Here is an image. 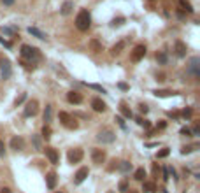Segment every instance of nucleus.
<instances>
[{"label": "nucleus", "mask_w": 200, "mask_h": 193, "mask_svg": "<svg viewBox=\"0 0 200 193\" xmlns=\"http://www.w3.org/2000/svg\"><path fill=\"white\" fill-rule=\"evenodd\" d=\"M83 156H85V151H83L81 148L70 149V151L67 153V160H69V163H79L81 160H83Z\"/></svg>", "instance_id": "423d86ee"}, {"label": "nucleus", "mask_w": 200, "mask_h": 193, "mask_svg": "<svg viewBox=\"0 0 200 193\" xmlns=\"http://www.w3.org/2000/svg\"><path fill=\"white\" fill-rule=\"evenodd\" d=\"M2 79H9L13 76V69H11V62L9 60H2Z\"/></svg>", "instance_id": "ddd939ff"}, {"label": "nucleus", "mask_w": 200, "mask_h": 193, "mask_svg": "<svg viewBox=\"0 0 200 193\" xmlns=\"http://www.w3.org/2000/svg\"><path fill=\"white\" fill-rule=\"evenodd\" d=\"M163 181H169V169L167 167L163 169Z\"/></svg>", "instance_id": "49530a36"}, {"label": "nucleus", "mask_w": 200, "mask_h": 193, "mask_svg": "<svg viewBox=\"0 0 200 193\" xmlns=\"http://www.w3.org/2000/svg\"><path fill=\"white\" fill-rule=\"evenodd\" d=\"M91 107H93V111H97V112H104L107 109V105L102 99H93L91 100Z\"/></svg>", "instance_id": "2eb2a0df"}, {"label": "nucleus", "mask_w": 200, "mask_h": 193, "mask_svg": "<svg viewBox=\"0 0 200 193\" xmlns=\"http://www.w3.org/2000/svg\"><path fill=\"white\" fill-rule=\"evenodd\" d=\"M37 111H39V102H37V100H28V102L25 104V109H23V116L25 118L35 116Z\"/></svg>", "instance_id": "39448f33"}, {"label": "nucleus", "mask_w": 200, "mask_h": 193, "mask_svg": "<svg viewBox=\"0 0 200 193\" xmlns=\"http://www.w3.org/2000/svg\"><path fill=\"white\" fill-rule=\"evenodd\" d=\"M130 169H132V163L126 162V160H125V162H120V163H118V170H121L123 174H126Z\"/></svg>", "instance_id": "bb28decb"}, {"label": "nucleus", "mask_w": 200, "mask_h": 193, "mask_svg": "<svg viewBox=\"0 0 200 193\" xmlns=\"http://www.w3.org/2000/svg\"><path fill=\"white\" fill-rule=\"evenodd\" d=\"M72 9H74V2L67 0V2H63V4H62V7H60V13H62L63 16H69V14L72 13Z\"/></svg>", "instance_id": "f3484780"}, {"label": "nucleus", "mask_w": 200, "mask_h": 193, "mask_svg": "<svg viewBox=\"0 0 200 193\" xmlns=\"http://www.w3.org/2000/svg\"><path fill=\"white\" fill-rule=\"evenodd\" d=\"M144 177H146V170H144V167H141V169H137V170L133 172V179L144 181Z\"/></svg>", "instance_id": "cd10ccee"}, {"label": "nucleus", "mask_w": 200, "mask_h": 193, "mask_svg": "<svg viewBox=\"0 0 200 193\" xmlns=\"http://www.w3.org/2000/svg\"><path fill=\"white\" fill-rule=\"evenodd\" d=\"M188 72L195 77L200 76V58L198 56H193V58L190 60V63H188Z\"/></svg>", "instance_id": "6e6552de"}, {"label": "nucleus", "mask_w": 200, "mask_h": 193, "mask_svg": "<svg viewBox=\"0 0 200 193\" xmlns=\"http://www.w3.org/2000/svg\"><path fill=\"white\" fill-rule=\"evenodd\" d=\"M163 193H169V191H163Z\"/></svg>", "instance_id": "4d7b16f0"}, {"label": "nucleus", "mask_w": 200, "mask_h": 193, "mask_svg": "<svg viewBox=\"0 0 200 193\" xmlns=\"http://www.w3.org/2000/svg\"><path fill=\"white\" fill-rule=\"evenodd\" d=\"M4 155H5V144L0 140V156H4Z\"/></svg>", "instance_id": "c03bdc74"}, {"label": "nucleus", "mask_w": 200, "mask_h": 193, "mask_svg": "<svg viewBox=\"0 0 200 193\" xmlns=\"http://www.w3.org/2000/svg\"><path fill=\"white\" fill-rule=\"evenodd\" d=\"M142 191H144V193H155V191H156L155 183H151V181H144V184H142Z\"/></svg>", "instance_id": "412c9836"}, {"label": "nucleus", "mask_w": 200, "mask_h": 193, "mask_svg": "<svg viewBox=\"0 0 200 193\" xmlns=\"http://www.w3.org/2000/svg\"><path fill=\"white\" fill-rule=\"evenodd\" d=\"M174 51H176V56H179V58H184V56H186V53H188L186 42L176 41V42H174Z\"/></svg>", "instance_id": "9d476101"}, {"label": "nucleus", "mask_w": 200, "mask_h": 193, "mask_svg": "<svg viewBox=\"0 0 200 193\" xmlns=\"http://www.w3.org/2000/svg\"><path fill=\"white\" fill-rule=\"evenodd\" d=\"M120 112L123 114L125 118H128V119L133 116V114H132V111H130V109L126 107V104H125V102H121V104H120Z\"/></svg>", "instance_id": "393cba45"}, {"label": "nucleus", "mask_w": 200, "mask_h": 193, "mask_svg": "<svg viewBox=\"0 0 200 193\" xmlns=\"http://www.w3.org/2000/svg\"><path fill=\"white\" fill-rule=\"evenodd\" d=\"M153 93H155L156 97H160V99H163V97H172V95H177L176 91H172V90H155Z\"/></svg>", "instance_id": "4be33fe9"}, {"label": "nucleus", "mask_w": 200, "mask_h": 193, "mask_svg": "<svg viewBox=\"0 0 200 193\" xmlns=\"http://www.w3.org/2000/svg\"><path fill=\"white\" fill-rule=\"evenodd\" d=\"M130 193H139V191H130Z\"/></svg>", "instance_id": "864d4df0"}, {"label": "nucleus", "mask_w": 200, "mask_h": 193, "mask_svg": "<svg viewBox=\"0 0 200 193\" xmlns=\"http://www.w3.org/2000/svg\"><path fill=\"white\" fill-rule=\"evenodd\" d=\"M158 170H160V169H158V165H156V163H155V165H153V174H158Z\"/></svg>", "instance_id": "3c124183"}, {"label": "nucleus", "mask_w": 200, "mask_h": 193, "mask_svg": "<svg viewBox=\"0 0 200 193\" xmlns=\"http://www.w3.org/2000/svg\"><path fill=\"white\" fill-rule=\"evenodd\" d=\"M116 121H118V125H120L121 128H125V121H123V118L121 116H116Z\"/></svg>", "instance_id": "37998d69"}, {"label": "nucleus", "mask_w": 200, "mask_h": 193, "mask_svg": "<svg viewBox=\"0 0 200 193\" xmlns=\"http://www.w3.org/2000/svg\"><path fill=\"white\" fill-rule=\"evenodd\" d=\"M179 7H181V11H184V13H188V14H191L193 13V5L188 2V0H179Z\"/></svg>", "instance_id": "aec40b11"}, {"label": "nucleus", "mask_w": 200, "mask_h": 193, "mask_svg": "<svg viewBox=\"0 0 200 193\" xmlns=\"http://www.w3.org/2000/svg\"><path fill=\"white\" fill-rule=\"evenodd\" d=\"M120 191H128V179H123V181H120Z\"/></svg>", "instance_id": "f704fd0d"}, {"label": "nucleus", "mask_w": 200, "mask_h": 193, "mask_svg": "<svg viewBox=\"0 0 200 193\" xmlns=\"http://www.w3.org/2000/svg\"><path fill=\"white\" fill-rule=\"evenodd\" d=\"M156 62L160 63V65H167V62H169V56H167V53H165V51H160V53L156 54Z\"/></svg>", "instance_id": "a878e982"}, {"label": "nucleus", "mask_w": 200, "mask_h": 193, "mask_svg": "<svg viewBox=\"0 0 200 193\" xmlns=\"http://www.w3.org/2000/svg\"><path fill=\"white\" fill-rule=\"evenodd\" d=\"M105 158H107V155H105V151H104V149H98V148L91 149V162H93V163L102 165V163L105 162Z\"/></svg>", "instance_id": "0eeeda50"}, {"label": "nucleus", "mask_w": 200, "mask_h": 193, "mask_svg": "<svg viewBox=\"0 0 200 193\" xmlns=\"http://www.w3.org/2000/svg\"><path fill=\"white\" fill-rule=\"evenodd\" d=\"M25 100H27V93H21V95H19V97H18V99L14 100V105L18 107V105H21V104L25 102Z\"/></svg>", "instance_id": "473e14b6"}, {"label": "nucleus", "mask_w": 200, "mask_h": 193, "mask_svg": "<svg viewBox=\"0 0 200 193\" xmlns=\"http://www.w3.org/2000/svg\"><path fill=\"white\" fill-rule=\"evenodd\" d=\"M56 193H63V191H56Z\"/></svg>", "instance_id": "6e6d98bb"}, {"label": "nucleus", "mask_w": 200, "mask_h": 193, "mask_svg": "<svg viewBox=\"0 0 200 193\" xmlns=\"http://www.w3.org/2000/svg\"><path fill=\"white\" fill-rule=\"evenodd\" d=\"M156 128H160V130H163V128H167V123H165V121H160L158 125H156Z\"/></svg>", "instance_id": "de8ad7c7"}, {"label": "nucleus", "mask_w": 200, "mask_h": 193, "mask_svg": "<svg viewBox=\"0 0 200 193\" xmlns=\"http://www.w3.org/2000/svg\"><path fill=\"white\" fill-rule=\"evenodd\" d=\"M32 140H33V146H35V149H42V142H40L39 135H32Z\"/></svg>", "instance_id": "2f4dec72"}, {"label": "nucleus", "mask_w": 200, "mask_h": 193, "mask_svg": "<svg viewBox=\"0 0 200 193\" xmlns=\"http://www.w3.org/2000/svg\"><path fill=\"white\" fill-rule=\"evenodd\" d=\"M90 175V170H88V167H81L79 170L76 172V175H74V184H81L83 181L86 179Z\"/></svg>", "instance_id": "f8f14e48"}, {"label": "nucleus", "mask_w": 200, "mask_h": 193, "mask_svg": "<svg viewBox=\"0 0 200 193\" xmlns=\"http://www.w3.org/2000/svg\"><path fill=\"white\" fill-rule=\"evenodd\" d=\"M67 100L70 104H81L83 102V95L77 93V91H69V93H67Z\"/></svg>", "instance_id": "dca6fc26"}, {"label": "nucleus", "mask_w": 200, "mask_h": 193, "mask_svg": "<svg viewBox=\"0 0 200 193\" xmlns=\"http://www.w3.org/2000/svg\"><path fill=\"white\" fill-rule=\"evenodd\" d=\"M97 140L102 144H112L116 140V134L112 130H102V132H98Z\"/></svg>", "instance_id": "20e7f679"}, {"label": "nucleus", "mask_w": 200, "mask_h": 193, "mask_svg": "<svg viewBox=\"0 0 200 193\" xmlns=\"http://www.w3.org/2000/svg\"><path fill=\"white\" fill-rule=\"evenodd\" d=\"M125 21H126V19H125L123 16H118V18L111 19V27H112V28H116V27H121V25H125Z\"/></svg>", "instance_id": "c756f323"}, {"label": "nucleus", "mask_w": 200, "mask_h": 193, "mask_svg": "<svg viewBox=\"0 0 200 193\" xmlns=\"http://www.w3.org/2000/svg\"><path fill=\"white\" fill-rule=\"evenodd\" d=\"M19 53H21L23 58H27V60H37V58H40L39 49H37V48H32V46H28V44H23Z\"/></svg>", "instance_id": "7ed1b4c3"}, {"label": "nucleus", "mask_w": 200, "mask_h": 193, "mask_svg": "<svg viewBox=\"0 0 200 193\" xmlns=\"http://www.w3.org/2000/svg\"><path fill=\"white\" fill-rule=\"evenodd\" d=\"M28 33L33 35V37H37V39H40V41H46V39H48V35L42 33V32H40L39 28H35V27H28Z\"/></svg>", "instance_id": "6ab92c4d"}, {"label": "nucleus", "mask_w": 200, "mask_h": 193, "mask_svg": "<svg viewBox=\"0 0 200 193\" xmlns=\"http://www.w3.org/2000/svg\"><path fill=\"white\" fill-rule=\"evenodd\" d=\"M125 46H126V44H125V41H120V42H116V44H114V46H112V48H111V53H112V54H120L121 51L125 49Z\"/></svg>", "instance_id": "5701e85b"}, {"label": "nucleus", "mask_w": 200, "mask_h": 193, "mask_svg": "<svg viewBox=\"0 0 200 193\" xmlns=\"http://www.w3.org/2000/svg\"><path fill=\"white\" fill-rule=\"evenodd\" d=\"M0 44H4L7 49H11V42H9V41H5L4 37H0Z\"/></svg>", "instance_id": "79ce46f5"}, {"label": "nucleus", "mask_w": 200, "mask_h": 193, "mask_svg": "<svg viewBox=\"0 0 200 193\" xmlns=\"http://www.w3.org/2000/svg\"><path fill=\"white\" fill-rule=\"evenodd\" d=\"M118 88H120V90H123V91H128L130 90V86L126 84V83H118Z\"/></svg>", "instance_id": "58836bf2"}, {"label": "nucleus", "mask_w": 200, "mask_h": 193, "mask_svg": "<svg viewBox=\"0 0 200 193\" xmlns=\"http://www.w3.org/2000/svg\"><path fill=\"white\" fill-rule=\"evenodd\" d=\"M2 4H4V5H13L14 0H2Z\"/></svg>", "instance_id": "8fccbe9b"}, {"label": "nucleus", "mask_w": 200, "mask_h": 193, "mask_svg": "<svg viewBox=\"0 0 200 193\" xmlns=\"http://www.w3.org/2000/svg\"><path fill=\"white\" fill-rule=\"evenodd\" d=\"M179 134L184 135V137H190V135H191V130H190V128H186V126H182L181 130H179Z\"/></svg>", "instance_id": "4c0bfd02"}, {"label": "nucleus", "mask_w": 200, "mask_h": 193, "mask_svg": "<svg viewBox=\"0 0 200 193\" xmlns=\"http://www.w3.org/2000/svg\"><path fill=\"white\" fill-rule=\"evenodd\" d=\"M193 151V148H191V146H184V148L181 149V155H188V153H191Z\"/></svg>", "instance_id": "ea45409f"}, {"label": "nucleus", "mask_w": 200, "mask_h": 193, "mask_svg": "<svg viewBox=\"0 0 200 193\" xmlns=\"http://www.w3.org/2000/svg\"><path fill=\"white\" fill-rule=\"evenodd\" d=\"M42 137H44V139H49V137H51V128H49L48 125H44V128H42Z\"/></svg>", "instance_id": "e433bc0d"}, {"label": "nucleus", "mask_w": 200, "mask_h": 193, "mask_svg": "<svg viewBox=\"0 0 200 193\" xmlns=\"http://www.w3.org/2000/svg\"><path fill=\"white\" fill-rule=\"evenodd\" d=\"M58 119L62 121V125L63 126H67V128H77V121H76V118H72L69 112H65V111H60L58 112Z\"/></svg>", "instance_id": "f03ea898"}, {"label": "nucleus", "mask_w": 200, "mask_h": 193, "mask_svg": "<svg viewBox=\"0 0 200 193\" xmlns=\"http://www.w3.org/2000/svg\"><path fill=\"white\" fill-rule=\"evenodd\" d=\"M107 193H114V191H107Z\"/></svg>", "instance_id": "5fc2aeb1"}, {"label": "nucleus", "mask_w": 200, "mask_h": 193, "mask_svg": "<svg viewBox=\"0 0 200 193\" xmlns=\"http://www.w3.org/2000/svg\"><path fill=\"white\" fill-rule=\"evenodd\" d=\"M56 174H54V172H49L48 175H46V184H48V188L49 190H54L56 188Z\"/></svg>", "instance_id": "a211bd4d"}, {"label": "nucleus", "mask_w": 200, "mask_h": 193, "mask_svg": "<svg viewBox=\"0 0 200 193\" xmlns=\"http://www.w3.org/2000/svg\"><path fill=\"white\" fill-rule=\"evenodd\" d=\"M0 193H11V190L9 188H2V190H0Z\"/></svg>", "instance_id": "603ef678"}, {"label": "nucleus", "mask_w": 200, "mask_h": 193, "mask_svg": "<svg viewBox=\"0 0 200 193\" xmlns=\"http://www.w3.org/2000/svg\"><path fill=\"white\" fill-rule=\"evenodd\" d=\"M139 109H141V112H142V114H146V112L149 111V109H147V105H144V104H141V105H139Z\"/></svg>", "instance_id": "a18cd8bd"}, {"label": "nucleus", "mask_w": 200, "mask_h": 193, "mask_svg": "<svg viewBox=\"0 0 200 193\" xmlns=\"http://www.w3.org/2000/svg\"><path fill=\"white\" fill-rule=\"evenodd\" d=\"M181 114H182V116H184V118H190V116H191V114H193V111H191V109H190V107H188V109H184V111H182V112H181Z\"/></svg>", "instance_id": "a19ab883"}, {"label": "nucleus", "mask_w": 200, "mask_h": 193, "mask_svg": "<svg viewBox=\"0 0 200 193\" xmlns=\"http://www.w3.org/2000/svg\"><path fill=\"white\" fill-rule=\"evenodd\" d=\"M90 48H91L95 53H100V51H102V44H100L97 39H91V41H90Z\"/></svg>", "instance_id": "c85d7f7f"}, {"label": "nucleus", "mask_w": 200, "mask_h": 193, "mask_svg": "<svg viewBox=\"0 0 200 193\" xmlns=\"http://www.w3.org/2000/svg\"><path fill=\"white\" fill-rule=\"evenodd\" d=\"M44 151H46V156H48V160L53 163V165H58V163H60V155H58V151H56L54 148H46Z\"/></svg>", "instance_id": "9b49d317"}, {"label": "nucleus", "mask_w": 200, "mask_h": 193, "mask_svg": "<svg viewBox=\"0 0 200 193\" xmlns=\"http://www.w3.org/2000/svg\"><path fill=\"white\" fill-rule=\"evenodd\" d=\"M88 88H91V90H95V91H98V93H105V88H102L100 84H86Z\"/></svg>", "instance_id": "72a5a7b5"}, {"label": "nucleus", "mask_w": 200, "mask_h": 193, "mask_svg": "<svg viewBox=\"0 0 200 193\" xmlns=\"http://www.w3.org/2000/svg\"><path fill=\"white\" fill-rule=\"evenodd\" d=\"M90 25H91V16H90V13L86 9H81L79 13H77V16H76V27H77V30L86 32L90 28Z\"/></svg>", "instance_id": "f257e3e1"}, {"label": "nucleus", "mask_w": 200, "mask_h": 193, "mask_svg": "<svg viewBox=\"0 0 200 193\" xmlns=\"http://www.w3.org/2000/svg\"><path fill=\"white\" fill-rule=\"evenodd\" d=\"M51 119H53V105H46V109H44V121H46V125H48Z\"/></svg>", "instance_id": "b1692460"}, {"label": "nucleus", "mask_w": 200, "mask_h": 193, "mask_svg": "<svg viewBox=\"0 0 200 193\" xmlns=\"http://www.w3.org/2000/svg\"><path fill=\"white\" fill-rule=\"evenodd\" d=\"M170 155V149L169 148H163V149H160V151L156 153V158H158V160H160V158H167Z\"/></svg>", "instance_id": "7c9ffc66"}, {"label": "nucleus", "mask_w": 200, "mask_h": 193, "mask_svg": "<svg viewBox=\"0 0 200 193\" xmlns=\"http://www.w3.org/2000/svg\"><path fill=\"white\" fill-rule=\"evenodd\" d=\"M146 56V46L144 44H137L132 51V62H141Z\"/></svg>", "instance_id": "1a4fd4ad"}, {"label": "nucleus", "mask_w": 200, "mask_h": 193, "mask_svg": "<svg viewBox=\"0 0 200 193\" xmlns=\"http://www.w3.org/2000/svg\"><path fill=\"white\" fill-rule=\"evenodd\" d=\"M23 146H25V140H23L21 137L14 135L13 139H11V149H14V151H21Z\"/></svg>", "instance_id": "4468645a"}, {"label": "nucleus", "mask_w": 200, "mask_h": 193, "mask_svg": "<svg viewBox=\"0 0 200 193\" xmlns=\"http://www.w3.org/2000/svg\"><path fill=\"white\" fill-rule=\"evenodd\" d=\"M135 121H137L141 126H144V128H149V126H151V123L146 121V119H142V118H135Z\"/></svg>", "instance_id": "c9c22d12"}, {"label": "nucleus", "mask_w": 200, "mask_h": 193, "mask_svg": "<svg viewBox=\"0 0 200 193\" xmlns=\"http://www.w3.org/2000/svg\"><path fill=\"white\" fill-rule=\"evenodd\" d=\"M169 116L174 118V119H177V118H179V112H169Z\"/></svg>", "instance_id": "09e8293b"}]
</instances>
